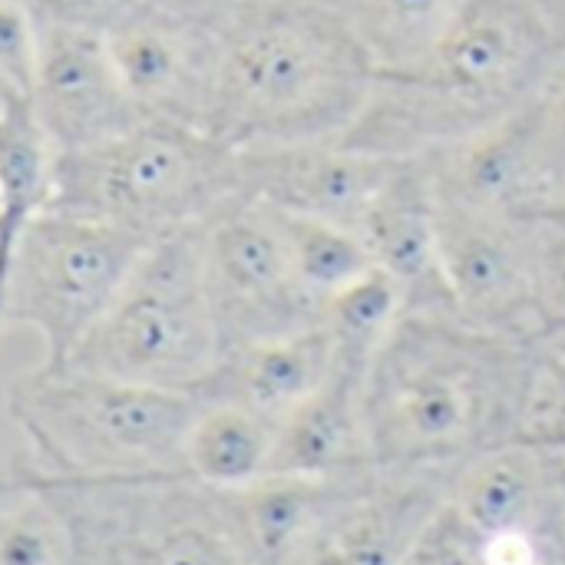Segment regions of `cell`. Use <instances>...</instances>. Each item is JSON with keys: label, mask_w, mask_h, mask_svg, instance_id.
I'll use <instances>...</instances> for the list:
<instances>
[{"label": "cell", "mask_w": 565, "mask_h": 565, "mask_svg": "<svg viewBox=\"0 0 565 565\" xmlns=\"http://www.w3.org/2000/svg\"><path fill=\"white\" fill-rule=\"evenodd\" d=\"M526 384V341L404 311L361 387L371 470L450 487L470 460L520 440Z\"/></svg>", "instance_id": "6da1fadb"}, {"label": "cell", "mask_w": 565, "mask_h": 565, "mask_svg": "<svg viewBox=\"0 0 565 565\" xmlns=\"http://www.w3.org/2000/svg\"><path fill=\"white\" fill-rule=\"evenodd\" d=\"M563 53L543 0H470L417 66L374 76L338 142L394 159L460 146L533 106Z\"/></svg>", "instance_id": "7a4b0ae2"}, {"label": "cell", "mask_w": 565, "mask_h": 565, "mask_svg": "<svg viewBox=\"0 0 565 565\" xmlns=\"http://www.w3.org/2000/svg\"><path fill=\"white\" fill-rule=\"evenodd\" d=\"M374 76L324 0H242L222 23L205 129L235 149L341 139Z\"/></svg>", "instance_id": "3957f363"}, {"label": "cell", "mask_w": 565, "mask_h": 565, "mask_svg": "<svg viewBox=\"0 0 565 565\" xmlns=\"http://www.w3.org/2000/svg\"><path fill=\"white\" fill-rule=\"evenodd\" d=\"M199 404L185 391L43 364L7 387V417L33 454V473L53 480L185 477L182 447Z\"/></svg>", "instance_id": "277c9868"}, {"label": "cell", "mask_w": 565, "mask_h": 565, "mask_svg": "<svg viewBox=\"0 0 565 565\" xmlns=\"http://www.w3.org/2000/svg\"><path fill=\"white\" fill-rule=\"evenodd\" d=\"M238 192L232 142L189 122L142 119L103 142L56 152L46 209L99 218L156 242L202 225Z\"/></svg>", "instance_id": "5b68a950"}, {"label": "cell", "mask_w": 565, "mask_h": 565, "mask_svg": "<svg viewBox=\"0 0 565 565\" xmlns=\"http://www.w3.org/2000/svg\"><path fill=\"white\" fill-rule=\"evenodd\" d=\"M225 344L202 278L199 225L156 238L66 367L195 394Z\"/></svg>", "instance_id": "8992f818"}, {"label": "cell", "mask_w": 565, "mask_h": 565, "mask_svg": "<svg viewBox=\"0 0 565 565\" xmlns=\"http://www.w3.org/2000/svg\"><path fill=\"white\" fill-rule=\"evenodd\" d=\"M17 487L56 503L73 533L76 565H252L218 493L185 477L53 480L26 470Z\"/></svg>", "instance_id": "52a82bcc"}, {"label": "cell", "mask_w": 565, "mask_h": 565, "mask_svg": "<svg viewBox=\"0 0 565 565\" xmlns=\"http://www.w3.org/2000/svg\"><path fill=\"white\" fill-rule=\"evenodd\" d=\"M152 242L73 212L43 209L23 228L0 305V331L33 328L43 367H66Z\"/></svg>", "instance_id": "ba28073f"}, {"label": "cell", "mask_w": 565, "mask_h": 565, "mask_svg": "<svg viewBox=\"0 0 565 565\" xmlns=\"http://www.w3.org/2000/svg\"><path fill=\"white\" fill-rule=\"evenodd\" d=\"M199 255L225 351L321 324V301L298 281L265 202L238 192L218 205L199 225Z\"/></svg>", "instance_id": "9c48e42d"}, {"label": "cell", "mask_w": 565, "mask_h": 565, "mask_svg": "<svg viewBox=\"0 0 565 565\" xmlns=\"http://www.w3.org/2000/svg\"><path fill=\"white\" fill-rule=\"evenodd\" d=\"M440 271L454 315L487 334L530 341L543 331L536 301V225L437 195Z\"/></svg>", "instance_id": "30bf717a"}, {"label": "cell", "mask_w": 565, "mask_h": 565, "mask_svg": "<svg viewBox=\"0 0 565 565\" xmlns=\"http://www.w3.org/2000/svg\"><path fill=\"white\" fill-rule=\"evenodd\" d=\"M225 17H199L152 0H126L103 26L106 53L149 119L205 129Z\"/></svg>", "instance_id": "8fae6325"}, {"label": "cell", "mask_w": 565, "mask_h": 565, "mask_svg": "<svg viewBox=\"0 0 565 565\" xmlns=\"http://www.w3.org/2000/svg\"><path fill=\"white\" fill-rule=\"evenodd\" d=\"M424 159L440 199L523 222H553L556 215L565 172L536 103Z\"/></svg>", "instance_id": "7c38bea8"}, {"label": "cell", "mask_w": 565, "mask_h": 565, "mask_svg": "<svg viewBox=\"0 0 565 565\" xmlns=\"http://www.w3.org/2000/svg\"><path fill=\"white\" fill-rule=\"evenodd\" d=\"M33 113L56 152H73L119 136L149 119L126 93L99 26L36 20Z\"/></svg>", "instance_id": "4fadbf2b"}, {"label": "cell", "mask_w": 565, "mask_h": 565, "mask_svg": "<svg viewBox=\"0 0 565 565\" xmlns=\"http://www.w3.org/2000/svg\"><path fill=\"white\" fill-rule=\"evenodd\" d=\"M401 159L338 139L268 142L238 149L242 192L291 215L338 222L358 232Z\"/></svg>", "instance_id": "5bb4252c"}, {"label": "cell", "mask_w": 565, "mask_h": 565, "mask_svg": "<svg viewBox=\"0 0 565 565\" xmlns=\"http://www.w3.org/2000/svg\"><path fill=\"white\" fill-rule=\"evenodd\" d=\"M447 503V483L364 470L351 477L285 565H407Z\"/></svg>", "instance_id": "9a60e30c"}, {"label": "cell", "mask_w": 565, "mask_h": 565, "mask_svg": "<svg viewBox=\"0 0 565 565\" xmlns=\"http://www.w3.org/2000/svg\"><path fill=\"white\" fill-rule=\"evenodd\" d=\"M358 235L367 245L374 268L401 288L407 311L454 315L440 271L437 189L424 156L397 162L394 175L361 218Z\"/></svg>", "instance_id": "2e32d148"}, {"label": "cell", "mask_w": 565, "mask_h": 565, "mask_svg": "<svg viewBox=\"0 0 565 565\" xmlns=\"http://www.w3.org/2000/svg\"><path fill=\"white\" fill-rule=\"evenodd\" d=\"M338 354L324 324L228 348L195 391L199 401H228L281 420L334 371Z\"/></svg>", "instance_id": "e0dca14e"}, {"label": "cell", "mask_w": 565, "mask_h": 565, "mask_svg": "<svg viewBox=\"0 0 565 565\" xmlns=\"http://www.w3.org/2000/svg\"><path fill=\"white\" fill-rule=\"evenodd\" d=\"M563 477V457L513 440L470 460L447 487V507L477 533L510 526L546 530Z\"/></svg>", "instance_id": "ac0fdd59"}, {"label": "cell", "mask_w": 565, "mask_h": 565, "mask_svg": "<svg viewBox=\"0 0 565 565\" xmlns=\"http://www.w3.org/2000/svg\"><path fill=\"white\" fill-rule=\"evenodd\" d=\"M361 387L364 374L334 364L328 381L275 424L271 473L338 480L371 470Z\"/></svg>", "instance_id": "d6986e66"}, {"label": "cell", "mask_w": 565, "mask_h": 565, "mask_svg": "<svg viewBox=\"0 0 565 565\" xmlns=\"http://www.w3.org/2000/svg\"><path fill=\"white\" fill-rule=\"evenodd\" d=\"M348 480L351 477L321 480L268 473L252 487L218 493V503L252 565H285L311 536Z\"/></svg>", "instance_id": "ffe728a7"}, {"label": "cell", "mask_w": 565, "mask_h": 565, "mask_svg": "<svg viewBox=\"0 0 565 565\" xmlns=\"http://www.w3.org/2000/svg\"><path fill=\"white\" fill-rule=\"evenodd\" d=\"M271 454L275 420L228 401H202L185 434L182 470L192 483L228 493L268 477Z\"/></svg>", "instance_id": "44dd1931"}, {"label": "cell", "mask_w": 565, "mask_h": 565, "mask_svg": "<svg viewBox=\"0 0 565 565\" xmlns=\"http://www.w3.org/2000/svg\"><path fill=\"white\" fill-rule=\"evenodd\" d=\"M53 149L26 93L0 96V305L23 228L50 202Z\"/></svg>", "instance_id": "7402d4cb"}, {"label": "cell", "mask_w": 565, "mask_h": 565, "mask_svg": "<svg viewBox=\"0 0 565 565\" xmlns=\"http://www.w3.org/2000/svg\"><path fill=\"white\" fill-rule=\"evenodd\" d=\"M377 73L417 66L450 33L470 0H324Z\"/></svg>", "instance_id": "603a6c76"}, {"label": "cell", "mask_w": 565, "mask_h": 565, "mask_svg": "<svg viewBox=\"0 0 565 565\" xmlns=\"http://www.w3.org/2000/svg\"><path fill=\"white\" fill-rule=\"evenodd\" d=\"M404 311L407 308H404L401 288L381 268H371L348 288L324 298L321 324L328 328L334 341L338 364L358 374H367L374 354L391 338Z\"/></svg>", "instance_id": "cb8c5ba5"}, {"label": "cell", "mask_w": 565, "mask_h": 565, "mask_svg": "<svg viewBox=\"0 0 565 565\" xmlns=\"http://www.w3.org/2000/svg\"><path fill=\"white\" fill-rule=\"evenodd\" d=\"M271 212L281 228V238H285V248H288L298 281L321 305H324V298H331L334 291L348 288L351 281H358L361 275H367L374 268L371 252L354 228L324 222V218H311V215H291V212H278V209H271Z\"/></svg>", "instance_id": "d4e9b609"}, {"label": "cell", "mask_w": 565, "mask_h": 565, "mask_svg": "<svg viewBox=\"0 0 565 565\" xmlns=\"http://www.w3.org/2000/svg\"><path fill=\"white\" fill-rule=\"evenodd\" d=\"M530 348V384L520 440L565 457V324H546Z\"/></svg>", "instance_id": "484cf974"}, {"label": "cell", "mask_w": 565, "mask_h": 565, "mask_svg": "<svg viewBox=\"0 0 565 565\" xmlns=\"http://www.w3.org/2000/svg\"><path fill=\"white\" fill-rule=\"evenodd\" d=\"M23 500L0 510V565H76V546L56 503L30 487Z\"/></svg>", "instance_id": "4316f807"}, {"label": "cell", "mask_w": 565, "mask_h": 565, "mask_svg": "<svg viewBox=\"0 0 565 565\" xmlns=\"http://www.w3.org/2000/svg\"><path fill=\"white\" fill-rule=\"evenodd\" d=\"M36 63V20L20 0H0V79L7 89L30 93Z\"/></svg>", "instance_id": "83f0119b"}, {"label": "cell", "mask_w": 565, "mask_h": 565, "mask_svg": "<svg viewBox=\"0 0 565 565\" xmlns=\"http://www.w3.org/2000/svg\"><path fill=\"white\" fill-rule=\"evenodd\" d=\"M536 301L546 324H565V225H536Z\"/></svg>", "instance_id": "f1b7e54d"}, {"label": "cell", "mask_w": 565, "mask_h": 565, "mask_svg": "<svg viewBox=\"0 0 565 565\" xmlns=\"http://www.w3.org/2000/svg\"><path fill=\"white\" fill-rule=\"evenodd\" d=\"M407 565H477V533L444 503L417 540Z\"/></svg>", "instance_id": "f546056e"}, {"label": "cell", "mask_w": 565, "mask_h": 565, "mask_svg": "<svg viewBox=\"0 0 565 565\" xmlns=\"http://www.w3.org/2000/svg\"><path fill=\"white\" fill-rule=\"evenodd\" d=\"M477 565H550V546L533 526L497 530L477 536Z\"/></svg>", "instance_id": "4dcf8cb0"}, {"label": "cell", "mask_w": 565, "mask_h": 565, "mask_svg": "<svg viewBox=\"0 0 565 565\" xmlns=\"http://www.w3.org/2000/svg\"><path fill=\"white\" fill-rule=\"evenodd\" d=\"M126 0H23L33 20H60V23H89L103 26Z\"/></svg>", "instance_id": "1f68e13d"}, {"label": "cell", "mask_w": 565, "mask_h": 565, "mask_svg": "<svg viewBox=\"0 0 565 565\" xmlns=\"http://www.w3.org/2000/svg\"><path fill=\"white\" fill-rule=\"evenodd\" d=\"M536 106H540L543 126H546V132H550V142H553V149H556V156H559L565 172V53L563 60L556 63V70H553V76H550V83H546V89L540 93Z\"/></svg>", "instance_id": "d6a6232c"}, {"label": "cell", "mask_w": 565, "mask_h": 565, "mask_svg": "<svg viewBox=\"0 0 565 565\" xmlns=\"http://www.w3.org/2000/svg\"><path fill=\"white\" fill-rule=\"evenodd\" d=\"M546 546H550V556L559 565H565V457H563V477H559V490H556V503H553V513L546 520Z\"/></svg>", "instance_id": "836d02e7"}, {"label": "cell", "mask_w": 565, "mask_h": 565, "mask_svg": "<svg viewBox=\"0 0 565 565\" xmlns=\"http://www.w3.org/2000/svg\"><path fill=\"white\" fill-rule=\"evenodd\" d=\"M172 10H185V13H199V17H228L235 3L242 0H152Z\"/></svg>", "instance_id": "e575fe53"}, {"label": "cell", "mask_w": 565, "mask_h": 565, "mask_svg": "<svg viewBox=\"0 0 565 565\" xmlns=\"http://www.w3.org/2000/svg\"><path fill=\"white\" fill-rule=\"evenodd\" d=\"M543 3H546V10H550L553 23L559 26V33L565 36V0H543Z\"/></svg>", "instance_id": "d590c367"}, {"label": "cell", "mask_w": 565, "mask_h": 565, "mask_svg": "<svg viewBox=\"0 0 565 565\" xmlns=\"http://www.w3.org/2000/svg\"><path fill=\"white\" fill-rule=\"evenodd\" d=\"M553 222H556V225H565V189H563V195H559V205H556V215H553Z\"/></svg>", "instance_id": "8d00e7d4"}, {"label": "cell", "mask_w": 565, "mask_h": 565, "mask_svg": "<svg viewBox=\"0 0 565 565\" xmlns=\"http://www.w3.org/2000/svg\"><path fill=\"white\" fill-rule=\"evenodd\" d=\"M550 565H559V563H556V559H553V556H550Z\"/></svg>", "instance_id": "74e56055"}]
</instances>
